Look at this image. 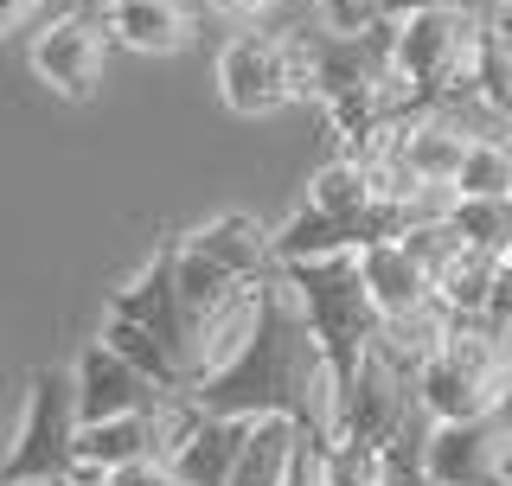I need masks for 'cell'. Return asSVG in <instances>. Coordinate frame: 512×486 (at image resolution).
Segmentation results:
<instances>
[{
    "instance_id": "obj_17",
    "label": "cell",
    "mask_w": 512,
    "mask_h": 486,
    "mask_svg": "<svg viewBox=\"0 0 512 486\" xmlns=\"http://www.w3.org/2000/svg\"><path fill=\"white\" fill-rule=\"evenodd\" d=\"M378 199H384V186H378V173H372L365 154H333V160H320V167L308 173V205L314 212L365 218Z\"/></svg>"
},
{
    "instance_id": "obj_18",
    "label": "cell",
    "mask_w": 512,
    "mask_h": 486,
    "mask_svg": "<svg viewBox=\"0 0 512 486\" xmlns=\"http://www.w3.org/2000/svg\"><path fill=\"white\" fill-rule=\"evenodd\" d=\"M301 448H308V435L288 423V416H256L231 486H288L295 467H301Z\"/></svg>"
},
{
    "instance_id": "obj_23",
    "label": "cell",
    "mask_w": 512,
    "mask_h": 486,
    "mask_svg": "<svg viewBox=\"0 0 512 486\" xmlns=\"http://www.w3.org/2000/svg\"><path fill=\"white\" fill-rule=\"evenodd\" d=\"M308 7L327 32H365L384 20V0H308Z\"/></svg>"
},
{
    "instance_id": "obj_28",
    "label": "cell",
    "mask_w": 512,
    "mask_h": 486,
    "mask_svg": "<svg viewBox=\"0 0 512 486\" xmlns=\"http://www.w3.org/2000/svg\"><path fill=\"white\" fill-rule=\"evenodd\" d=\"M64 486H116V480H109V474H71Z\"/></svg>"
},
{
    "instance_id": "obj_19",
    "label": "cell",
    "mask_w": 512,
    "mask_h": 486,
    "mask_svg": "<svg viewBox=\"0 0 512 486\" xmlns=\"http://www.w3.org/2000/svg\"><path fill=\"white\" fill-rule=\"evenodd\" d=\"M455 237L480 256H512V192H455L448 199Z\"/></svg>"
},
{
    "instance_id": "obj_22",
    "label": "cell",
    "mask_w": 512,
    "mask_h": 486,
    "mask_svg": "<svg viewBox=\"0 0 512 486\" xmlns=\"http://www.w3.org/2000/svg\"><path fill=\"white\" fill-rule=\"evenodd\" d=\"M455 192H512V141L474 135V148L455 173Z\"/></svg>"
},
{
    "instance_id": "obj_1",
    "label": "cell",
    "mask_w": 512,
    "mask_h": 486,
    "mask_svg": "<svg viewBox=\"0 0 512 486\" xmlns=\"http://www.w3.org/2000/svg\"><path fill=\"white\" fill-rule=\"evenodd\" d=\"M186 403L218 416H288L314 448H333V435H340V378H333V359L282 263L256 282V320L244 346L218 371H205L186 391Z\"/></svg>"
},
{
    "instance_id": "obj_20",
    "label": "cell",
    "mask_w": 512,
    "mask_h": 486,
    "mask_svg": "<svg viewBox=\"0 0 512 486\" xmlns=\"http://www.w3.org/2000/svg\"><path fill=\"white\" fill-rule=\"evenodd\" d=\"M500 263L506 256H480V250H461L455 263L436 275V307L448 320H480L493 301V282H500Z\"/></svg>"
},
{
    "instance_id": "obj_25",
    "label": "cell",
    "mask_w": 512,
    "mask_h": 486,
    "mask_svg": "<svg viewBox=\"0 0 512 486\" xmlns=\"http://www.w3.org/2000/svg\"><path fill=\"white\" fill-rule=\"evenodd\" d=\"M39 13H52V0H0V32H39Z\"/></svg>"
},
{
    "instance_id": "obj_21",
    "label": "cell",
    "mask_w": 512,
    "mask_h": 486,
    "mask_svg": "<svg viewBox=\"0 0 512 486\" xmlns=\"http://www.w3.org/2000/svg\"><path fill=\"white\" fill-rule=\"evenodd\" d=\"M391 448H365V442H333L320 455V486H404L391 480Z\"/></svg>"
},
{
    "instance_id": "obj_7",
    "label": "cell",
    "mask_w": 512,
    "mask_h": 486,
    "mask_svg": "<svg viewBox=\"0 0 512 486\" xmlns=\"http://www.w3.org/2000/svg\"><path fill=\"white\" fill-rule=\"evenodd\" d=\"M512 467V397L468 423H429L416 474L423 486H506Z\"/></svg>"
},
{
    "instance_id": "obj_13",
    "label": "cell",
    "mask_w": 512,
    "mask_h": 486,
    "mask_svg": "<svg viewBox=\"0 0 512 486\" xmlns=\"http://www.w3.org/2000/svg\"><path fill=\"white\" fill-rule=\"evenodd\" d=\"M512 397V378H487V371H468L461 359H448L436 346L423 365H416V410L429 423H468V416H487Z\"/></svg>"
},
{
    "instance_id": "obj_27",
    "label": "cell",
    "mask_w": 512,
    "mask_h": 486,
    "mask_svg": "<svg viewBox=\"0 0 512 486\" xmlns=\"http://www.w3.org/2000/svg\"><path fill=\"white\" fill-rule=\"evenodd\" d=\"M423 7H455V0H384V20H410Z\"/></svg>"
},
{
    "instance_id": "obj_15",
    "label": "cell",
    "mask_w": 512,
    "mask_h": 486,
    "mask_svg": "<svg viewBox=\"0 0 512 486\" xmlns=\"http://www.w3.org/2000/svg\"><path fill=\"white\" fill-rule=\"evenodd\" d=\"M186 243L199 256H212L218 269H231L237 282H263L276 269V224H263L256 212H218V218L192 224Z\"/></svg>"
},
{
    "instance_id": "obj_6",
    "label": "cell",
    "mask_w": 512,
    "mask_h": 486,
    "mask_svg": "<svg viewBox=\"0 0 512 486\" xmlns=\"http://www.w3.org/2000/svg\"><path fill=\"white\" fill-rule=\"evenodd\" d=\"M218 96L231 116L263 122L308 96V39L288 32H237L218 52Z\"/></svg>"
},
{
    "instance_id": "obj_2",
    "label": "cell",
    "mask_w": 512,
    "mask_h": 486,
    "mask_svg": "<svg viewBox=\"0 0 512 486\" xmlns=\"http://www.w3.org/2000/svg\"><path fill=\"white\" fill-rule=\"evenodd\" d=\"M308 96L333 122V135L346 141V154H372L397 128V116H404L391 20H378L365 32H314L308 39Z\"/></svg>"
},
{
    "instance_id": "obj_24",
    "label": "cell",
    "mask_w": 512,
    "mask_h": 486,
    "mask_svg": "<svg viewBox=\"0 0 512 486\" xmlns=\"http://www.w3.org/2000/svg\"><path fill=\"white\" fill-rule=\"evenodd\" d=\"M109 480H116V486H180V474H173V461H167V448H160V455L128 461V467H116Z\"/></svg>"
},
{
    "instance_id": "obj_4",
    "label": "cell",
    "mask_w": 512,
    "mask_h": 486,
    "mask_svg": "<svg viewBox=\"0 0 512 486\" xmlns=\"http://www.w3.org/2000/svg\"><path fill=\"white\" fill-rule=\"evenodd\" d=\"M288 282H295L301 307H308L320 346H327L333 359V378L352 384V371L372 359V346L384 339V314L372 301V288H365L359 275V256H327V263H282Z\"/></svg>"
},
{
    "instance_id": "obj_5",
    "label": "cell",
    "mask_w": 512,
    "mask_h": 486,
    "mask_svg": "<svg viewBox=\"0 0 512 486\" xmlns=\"http://www.w3.org/2000/svg\"><path fill=\"white\" fill-rule=\"evenodd\" d=\"M77 429H84V403H77V371L39 365L26 378L20 397V423L7 442V467L0 486H26V480H71L77 467Z\"/></svg>"
},
{
    "instance_id": "obj_10",
    "label": "cell",
    "mask_w": 512,
    "mask_h": 486,
    "mask_svg": "<svg viewBox=\"0 0 512 486\" xmlns=\"http://www.w3.org/2000/svg\"><path fill=\"white\" fill-rule=\"evenodd\" d=\"M410 397H416V371L397 365L384 346H372V359L352 371V384H340V435L333 442L391 448L397 429H404Z\"/></svg>"
},
{
    "instance_id": "obj_32",
    "label": "cell",
    "mask_w": 512,
    "mask_h": 486,
    "mask_svg": "<svg viewBox=\"0 0 512 486\" xmlns=\"http://www.w3.org/2000/svg\"><path fill=\"white\" fill-rule=\"evenodd\" d=\"M506 263H512V256H506Z\"/></svg>"
},
{
    "instance_id": "obj_8",
    "label": "cell",
    "mask_w": 512,
    "mask_h": 486,
    "mask_svg": "<svg viewBox=\"0 0 512 486\" xmlns=\"http://www.w3.org/2000/svg\"><path fill=\"white\" fill-rule=\"evenodd\" d=\"M109 314L135 320L141 333H154L160 346L180 359L192 378H199V320H192V307L180 295V263H173V243H160V250L141 263L128 282L109 288Z\"/></svg>"
},
{
    "instance_id": "obj_26",
    "label": "cell",
    "mask_w": 512,
    "mask_h": 486,
    "mask_svg": "<svg viewBox=\"0 0 512 486\" xmlns=\"http://www.w3.org/2000/svg\"><path fill=\"white\" fill-rule=\"evenodd\" d=\"M269 7H276V0H212V13H224V20H244V26H256Z\"/></svg>"
},
{
    "instance_id": "obj_30",
    "label": "cell",
    "mask_w": 512,
    "mask_h": 486,
    "mask_svg": "<svg viewBox=\"0 0 512 486\" xmlns=\"http://www.w3.org/2000/svg\"><path fill=\"white\" fill-rule=\"evenodd\" d=\"M506 486H512V467H506Z\"/></svg>"
},
{
    "instance_id": "obj_14",
    "label": "cell",
    "mask_w": 512,
    "mask_h": 486,
    "mask_svg": "<svg viewBox=\"0 0 512 486\" xmlns=\"http://www.w3.org/2000/svg\"><path fill=\"white\" fill-rule=\"evenodd\" d=\"M359 275L372 288L384 320H410L423 307H436V269L410 250V237H378L359 250Z\"/></svg>"
},
{
    "instance_id": "obj_16",
    "label": "cell",
    "mask_w": 512,
    "mask_h": 486,
    "mask_svg": "<svg viewBox=\"0 0 512 486\" xmlns=\"http://www.w3.org/2000/svg\"><path fill=\"white\" fill-rule=\"evenodd\" d=\"M103 26H109V39L135 58H173V52L192 45V13L180 0H116V7L103 13Z\"/></svg>"
},
{
    "instance_id": "obj_11",
    "label": "cell",
    "mask_w": 512,
    "mask_h": 486,
    "mask_svg": "<svg viewBox=\"0 0 512 486\" xmlns=\"http://www.w3.org/2000/svg\"><path fill=\"white\" fill-rule=\"evenodd\" d=\"M250 429H256V416H218V410H192L186 403L180 429H173V448H167L180 486H231Z\"/></svg>"
},
{
    "instance_id": "obj_9",
    "label": "cell",
    "mask_w": 512,
    "mask_h": 486,
    "mask_svg": "<svg viewBox=\"0 0 512 486\" xmlns=\"http://www.w3.org/2000/svg\"><path fill=\"white\" fill-rule=\"evenodd\" d=\"M103 58H109V26H96L90 13H45V26L26 45L32 77L58 103H90L103 90Z\"/></svg>"
},
{
    "instance_id": "obj_29",
    "label": "cell",
    "mask_w": 512,
    "mask_h": 486,
    "mask_svg": "<svg viewBox=\"0 0 512 486\" xmlns=\"http://www.w3.org/2000/svg\"><path fill=\"white\" fill-rule=\"evenodd\" d=\"M500 7H506V20H512V0H500Z\"/></svg>"
},
{
    "instance_id": "obj_12",
    "label": "cell",
    "mask_w": 512,
    "mask_h": 486,
    "mask_svg": "<svg viewBox=\"0 0 512 486\" xmlns=\"http://www.w3.org/2000/svg\"><path fill=\"white\" fill-rule=\"evenodd\" d=\"M71 371H77V403H84V423H103V416H135V410H160V403H173V391H160L148 371H141L135 359H122L103 333L77 352Z\"/></svg>"
},
{
    "instance_id": "obj_3",
    "label": "cell",
    "mask_w": 512,
    "mask_h": 486,
    "mask_svg": "<svg viewBox=\"0 0 512 486\" xmlns=\"http://www.w3.org/2000/svg\"><path fill=\"white\" fill-rule=\"evenodd\" d=\"M480 26L487 13L474 7H423L410 20H391V58H397V96L410 109H442L468 90L474 52H480Z\"/></svg>"
},
{
    "instance_id": "obj_31",
    "label": "cell",
    "mask_w": 512,
    "mask_h": 486,
    "mask_svg": "<svg viewBox=\"0 0 512 486\" xmlns=\"http://www.w3.org/2000/svg\"><path fill=\"white\" fill-rule=\"evenodd\" d=\"M103 7H116V0H103Z\"/></svg>"
}]
</instances>
